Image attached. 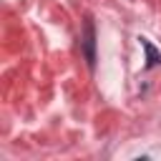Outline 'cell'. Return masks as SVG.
I'll use <instances>...</instances> for the list:
<instances>
[{
  "label": "cell",
  "instance_id": "7a4b0ae2",
  "mask_svg": "<svg viewBox=\"0 0 161 161\" xmlns=\"http://www.w3.org/2000/svg\"><path fill=\"white\" fill-rule=\"evenodd\" d=\"M138 40H141V48L146 50V70L153 68V65H158V63H161V53L148 43V38H138Z\"/></svg>",
  "mask_w": 161,
  "mask_h": 161
},
{
  "label": "cell",
  "instance_id": "6da1fadb",
  "mask_svg": "<svg viewBox=\"0 0 161 161\" xmlns=\"http://www.w3.org/2000/svg\"><path fill=\"white\" fill-rule=\"evenodd\" d=\"M83 48H86V60L88 68H96V30H93V20H86V38H83Z\"/></svg>",
  "mask_w": 161,
  "mask_h": 161
}]
</instances>
